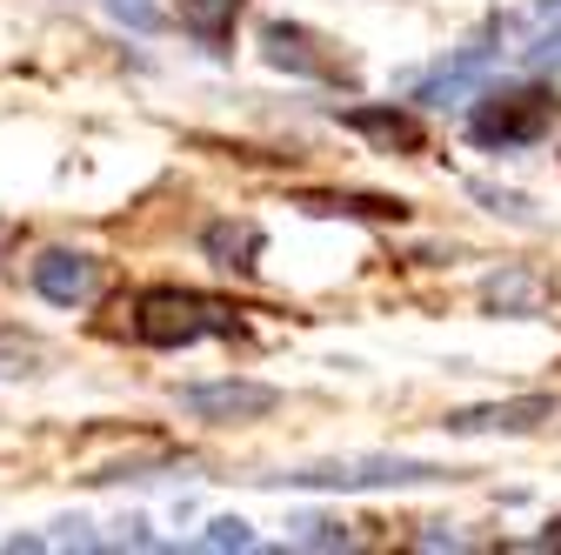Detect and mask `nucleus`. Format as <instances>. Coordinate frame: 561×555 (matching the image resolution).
Segmentation results:
<instances>
[{
	"instance_id": "obj_1",
	"label": "nucleus",
	"mask_w": 561,
	"mask_h": 555,
	"mask_svg": "<svg viewBox=\"0 0 561 555\" xmlns=\"http://www.w3.org/2000/svg\"><path fill=\"white\" fill-rule=\"evenodd\" d=\"M134 321V341H148V349H194L207 335H241V308L221 302V295H201V288H148L134 295L127 308Z\"/></svg>"
},
{
	"instance_id": "obj_2",
	"label": "nucleus",
	"mask_w": 561,
	"mask_h": 555,
	"mask_svg": "<svg viewBox=\"0 0 561 555\" xmlns=\"http://www.w3.org/2000/svg\"><path fill=\"white\" fill-rule=\"evenodd\" d=\"M554 88L528 81V88H502V94H481L474 114H468V134L481 148H528L554 127Z\"/></svg>"
},
{
	"instance_id": "obj_3",
	"label": "nucleus",
	"mask_w": 561,
	"mask_h": 555,
	"mask_svg": "<svg viewBox=\"0 0 561 555\" xmlns=\"http://www.w3.org/2000/svg\"><path fill=\"white\" fill-rule=\"evenodd\" d=\"M27 282H34V295H41V302H54V308H81V302H94V295H101L107 268H101L94 254H81V248H47V254H34Z\"/></svg>"
},
{
	"instance_id": "obj_4",
	"label": "nucleus",
	"mask_w": 561,
	"mask_h": 555,
	"mask_svg": "<svg viewBox=\"0 0 561 555\" xmlns=\"http://www.w3.org/2000/svg\"><path fill=\"white\" fill-rule=\"evenodd\" d=\"M442 468H428V462H388V455H375V462H321V468H301V475H288L295 489H401V482H435Z\"/></svg>"
},
{
	"instance_id": "obj_5",
	"label": "nucleus",
	"mask_w": 561,
	"mask_h": 555,
	"mask_svg": "<svg viewBox=\"0 0 561 555\" xmlns=\"http://www.w3.org/2000/svg\"><path fill=\"white\" fill-rule=\"evenodd\" d=\"M261 54H267L274 67H295V75L347 81V60H341L321 34H308V27H295V21H267V27H261Z\"/></svg>"
},
{
	"instance_id": "obj_6",
	"label": "nucleus",
	"mask_w": 561,
	"mask_h": 555,
	"mask_svg": "<svg viewBox=\"0 0 561 555\" xmlns=\"http://www.w3.org/2000/svg\"><path fill=\"white\" fill-rule=\"evenodd\" d=\"M274 401L280 395L267 382H194V388H181V408L201 415V422H254Z\"/></svg>"
},
{
	"instance_id": "obj_7",
	"label": "nucleus",
	"mask_w": 561,
	"mask_h": 555,
	"mask_svg": "<svg viewBox=\"0 0 561 555\" xmlns=\"http://www.w3.org/2000/svg\"><path fill=\"white\" fill-rule=\"evenodd\" d=\"M548 415H554V401L528 395V401H495V408H461V415H448V429L455 435H522V429L548 422Z\"/></svg>"
},
{
	"instance_id": "obj_8",
	"label": "nucleus",
	"mask_w": 561,
	"mask_h": 555,
	"mask_svg": "<svg viewBox=\"0 0 561 555\" xmlns=\"http://www.w3.org/2000/svg\"><path fill=\"white\" fill-rule=\"evenodd\" d=\"M347 127L368 134V141H381L388 155H421L428 148V127H421V114H408V107H355Z\"/></svg>"
},
{
	"instance_id": "obj_9",
	"label": "nucleus",
	"mask_w": 561,
	"mask_h": 555,
	"mask_svg": "<svg viewBox=\"0 0 561 555\" xmlns=\"http://www.w3.org/2000/svg\"><path fill=\"white\" fill-rule=\"evenodd\" d=\"M201 248H207V261L228 268V274H254L261 268V228L254 222H215L201 235Z\"/></svg>"
},
{
	"instance_id": "obj_10",
	"label": "nucleus",
	"mask_w": 561,
	"mask_h": 555,
	"mask_svg": "<svg viewBox=\"0 0 561 555\" xmlns=\"http://www.w3.org/2000/svg\"><path fill=\"white\" fill-rule=\"evenodd\" d=\"M241 8H248V0H174V21H181L201 47H228Z\"/></svg>"
},
{
	"instance_id": "obj_11",
	"label": "nucleus",
	"mask_w": 561,
	"mask_h": 555,
	"mask_svg": "<svg viewBox=\"0 0 561 555\" xmlns=\"http://www.w3.org/2000/svg\"><path fill=\"white\" fill-rule=\"evenodd\" d=\"M308 207H321V215H341V207H347V215H368V222H401L408 215V207L401 201H368V194H308Z\"/></svg>"
},
{
	"instance_id": "obj_12",
	"label": "nucleus",
	"mask_w": 561,
	"mask_h": 555,
	"mask_svg": "<svg viewBox=\"0 0 561 555\" xmlns=\"http://www.w3.org/2000/svg\"><path fill=\"white\" fill-rule=\"evenodd\" d=\"M248 522H215V535H207V548H248Z\"/></svg>"
},
{
	"instance_id": "obj_13",
	"label": "nucleus",
	"mask_w": 561,
	"mask_h": 555,
	"mask_svg": "<svg viewBox=\"0 0 561 555\" xmlns=\"http://www.w3.org/2000/svg\"><path fill=\"white\" fill-rule=\"evenodd\" d=\"M8 241H14V228H8V222H0V248H8Z\"/></svg>"
}]
</instances>
